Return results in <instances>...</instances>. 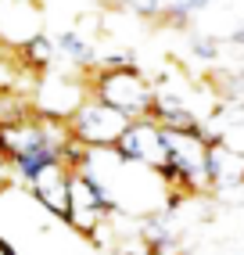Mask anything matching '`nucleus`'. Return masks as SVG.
<instances>
[{
	"mask_svg": "<svg viewBox=\"0 0 244 255\" xmlns=\"http://www.w3.org/2000/svg\"><path fill=\"white\" fill-rule=\"evenodd\" d=\"M112 209L115 201L101 176H94L90 169H72L68 173V219L65 223L76 234H86V241L101 245L97 227L112 219Z\"/></svg>",
	"mask_w": 244,
	"mask_h": 255,
	"instance_id": "f257e3e1",
	"label": "nucleus"
},
{
	"mask_svg": "<svg viewBox=\"0 0 244 255\" xmlns=\"http://www.w3.org/2000/svg\"><path fill=\"white\" fill-rule=\"evenodd\" d=\"M90 94L104 105H112L119 112H126L129 119H140L151 112L154 105V90L151 83L144 79L140 69H133V65H119V69H101L97 79L90 83Z\"/></svg>",
	"mask_w": 244,
	"mask_h": 255,
	"instance_id": "f03ea898",
	"label": "nucleus"
},
{
	"mask_svg": "<svg viewBox=\"0 0 244 255\" xmlns=\"http://www.w3.org/2000/svg\"><path fill=\"white\" fill-rule=\"evenodd\" d=\"M129 123L133 119L126 112H119V108H112V105H104V101L94 97L68 119V129H72V137L83 140L86 147H115Z\"/></svg>",
	"mask_w": 244,
	"mask_h": 255,
	"instance_id": "7ed1b4c3",
	"label": "nucleus"
},
{
	"mask_svg": "<svg viewBox=\"0 0 244 255\" xmlns=\"http://www.w3.org/2000/svg\"><path fill=\"white\" fill-rule=\"evenodd\" d=\"M86 83L79 76H68V72H43L32 87V108L47 119H61L68 123L83 105H86Z\"/></svg>",
	"mask_w": 244,
	"mask_h": 255,
	"instance_id": "20e7f679",
	"label": "nucleus"
},
{
	"mask_svg": "<svg viewBox=\"0 0 244 255\" xmlns=\"http://www.w3.org/2000/svg\"><path fill=\"white\" fill-rule=\"evenodd\" d=\"M115 151L126 162H140V165H154V169H158L162 158H165V151H162V126L154 123L151 115L133 119V123L126 126V133L119 137Z\"/></svg>",
	"mask_w": 244,
	"mask_h": 255,
	"instance_id": "39448f33",
	"label": "nucleus"
},
{
	"mask_svg": "<svg viewBox=\"0 0 244 255\" xmlns=\"http://www.w3.org/2000/svg\"><path fill=\"white\" fill-rule=\"evenodd\" d=\"M68 173L72 169H65L61 162L50 165L40 173V180L32 183V194H36V201L58 219H68Z\"/></svg>",
	"mask_w": 244,
	"mask_h": 255,
	"instance_id": "423d86ee",
	"label": "nucleus"
},
{
	"mask_svg": "<svg viewBox=\"0 0 244 255\" xmlns=\"http://www.w3.org/2000/svg\"><path fill=\"white\" fill-rule=\"evenodd\" d=\"M18 54H22V61L29 65L32 72H47V65L54 61V54H58V43L50 36H43V32H32V36L18 47Z\"/></svg>",
	"mask_w": 244,
	"mask_h": 255,
	"instance_id": "0eeeda50",
	"label": "nucleus"
},
{
	"mask_svg": "<svg viewBox=\"0 0 244 255\" xmlns=\"http://www.w3.org/2000/svg\"><path fill=\"white\" fill-rule=\"evenodd\" d=\"M29 115H36L32 108V94H18V90H0V126H18Z\"/></svg>",
	"mask_w": 244,
	"mask_h": 255,
	"instance_id": "6e6552de",
	"label": "nucleus"
},
{
	"mask_svg": "<svg viewBox=\"0 0 244 255\" xmlns=\"http://www.w3.org/2000/svg\"><path fill=\"white\" fill-rule=\"evenodd\" d=\"M54 43H58L61 54H65V58H72L76 65H90V61H94V47H90V40L79 36V32H61Z\"/></svg>",
	"mask_w": 244,
	"mask_h": 255,
	"instance_id": "1a4fd4ad",
	"label": "nucleus"
},
{
	"mask_svg": "<svg viewBox=\"0 0 244 255\" xmlns=\"http://www.w3.org/2000/svg\"><path fill=\"white\" fill-rule=\"evenodd\" d=\"M0 255H18V248H14L11 241H4V237H0Z\"/></svg>",
	"mask_w": 244,
	"mask_h": 255,
	"instance_id": "9d476101",
	"label": "nucleus"
},
{
	"mask_svg": "<svg viewBox=\"0 0 244 255\" xmlns=\"http://www.w3.org/2000/svg\"><path fill=\"white\" fill-rule=\"evenodd\" d=\"M4 50H7V43H4V40H0V54H4Z\"/></svg>",
	"mask_w": 244,
	"mask_h": 255,
	"instance_id": "9b49d317",
	"label": "nucleus"
}]
</instances>
